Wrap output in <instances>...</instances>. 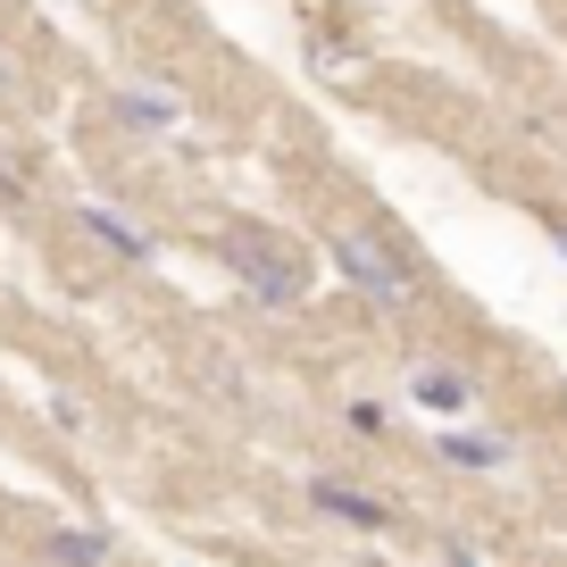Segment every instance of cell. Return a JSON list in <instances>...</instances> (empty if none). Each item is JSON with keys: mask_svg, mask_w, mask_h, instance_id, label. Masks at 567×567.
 I'll return each mask as SVG.
<instances>
[{"mask_svg": "<svg viewBox=\"0 0 567 567\" xmlns=\"http://www.w3.org/2000/svg\"><path fill=\"white\" fill-rule=\"evenodd\" d=\"M326 250H334V267L359 284V292H368L375 309H409V301H417V267H409V259H392V250L375 243L368 226H342Z\"/></svg>", "mask_w": 567, "mask_h": 567, "instance_id": "obj_1", "label": "cell"}, {"mask_svg": "<svg viewBox=\"0 0 567 567\" xmlns=\"http://www.w3.org/2000/svg\"><path fill=\"white\" fill-rule=\"evenodd\" d=\"M226 259H234V276H243L259 301H301V259H292V250H276L267 234L234 226V234H226Z\"/></svg>", "mask_w": 567, "mask_h": 567, "instance_id": "obj_2", "label": "cell"}, {"mask_svg": "<svg viewBox=\"0 0 567 567\" xmlns=\"http://www.w3.org/2000/svg\"><path fill=\"white\" fill-rule=\"evenodd\" d=\"M309 501H318L326 517H342V526H368V534L392 526V509H384L375 493H359V484H334V476H309Z\"/></svg>", "mask_w": 567, "mask_h": 567, "instance_id": "obj_3", "label": "cell"}, {"mask_svg": "<svg viewBox=\"0 0 567 567\" xmlns=\"http://www.w3.org/2000/svg\"><path fill=\"white\" fill-rule=\"evenodd\" d=\"M409 401L434 409V417H467V409H476V384H467L460 368H417L409 375Z\"/></svg>", "mask_w": 567, "mask_h": 567, "instance_id": "obj_4", "label": "cell"}, {"mask_svg": "<svg viewBox=\"0 0 567 567\" xmlns=\"http://www.w3.org/2000/svg\"><path fill=\"white\" fill-rule=\"evenodd\" d=\"M84 234H92V243H109L125 267H142V259H151V234H134L117 209H101V200H84Z\"/></svg>", "mask_w": 567, "mask_h": 567, "instance_id": "obj_5", "label": "cell"}, {"mask_svg": "<svg viewBox=\"0 0 567 567\" xmlns=\"http://www.w3.org/2000/svg\"><path fill=\"white\" fill-rule=\"evenodd\" d=\"M51 559L59 567H109V534L101 526H59L51 534Z\"/></svg>", "mask_w": 567, "mask_h": 567, "instance_id": "obj_6", "label": "cell"}, {"mask_svg": "<svg viewBox=\"0 0 567 567\" xmlns=\"http://www.w3.org/2000/svg\"><path fill=\"white\" fill-rule=\"evenodd\" d=\"M443 460L451 467H501L509 443H501V434H443Z\"/></svg>", "mask_w": 567, "mask_h": 567, "instance_id": "obj_7", "label": "cell"}, {"mask_svg": "<svg viewBox=\"0 0 567 567\" xmlns=\"http://www.w3.org/2000/svg\"><path fill=\"white\" fill-rule=\"evenodd\" d=\"M117 117L125 125H176V101L167 92H117Z\"/></svg>", "mask_w": 567, "mask_h": 567, "instance_id": "obj_8", "label": "cell"}, {"mask_svg": "<svg viewBox=\"0 0 567 567\" xmlns=\"http://www.w3.org/2000/svg\"><path fill=\"white\" fill-rule=\"evenodd\" d=\"M543 226H550V243H559V250H567V217H543Z\"/></svg>", "mask_w": 567, "mask_h": 567, "instance_id": "obj_9", "label": "cell"}, {"mask_svg": "<svg viewBox=\"0 0 567 567\" xmlns=\"http://www.w3.org/2000/svg\"><path fill=\"white\" fill-rule=\"evenodd\" d=\"M0 92H9V51H0Z\"/></svg>", "mask_w": 567, "mask_h": 567, "instance_id": "obj_10", "label": "cell"}, {"mask_svg": "<svg viewBox=\"0 0 567 567\" xmlns=\"http://www.w3.org/2000/svg\"><path fill=\"white\" fill-rule=\"evenodd\" d=\"M451 567H476V559H467V550H451Z\"/></svg>", "mask_w": 567, "mask_h": 567, "instance_id": "obj_11", "label": "cell"}]
</instances>
